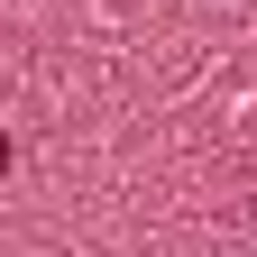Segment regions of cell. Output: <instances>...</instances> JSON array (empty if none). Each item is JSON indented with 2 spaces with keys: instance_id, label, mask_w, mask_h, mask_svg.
I'll return each mask as SVG.
<instances>
[]
</instances>
